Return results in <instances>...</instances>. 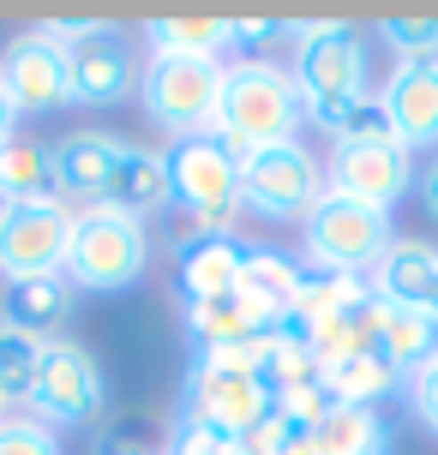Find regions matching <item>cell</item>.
<instances>
[{
  "label": "cell",
  "instance_id": "2e32d148",
  "mask_svg": "<svg viewBox=\"0 0 438 455\" xmlns=\"http://www.w3.org/2000/svg\"><path fill=\"white\" fill-rule=\"evenodd\" d=\"M367 288L385 299V306L433 312V299H438V246H426V240H396V246L378 258V270L367 275Z\"/></svg>",
  "mask_w": 438,
  "mask_h": 455
},
{
  "label": "cell",
  "instance_id": "9c48e42d",
  "mask_svg": "<svg viewBox=\"0 0 438 455\" xmlns=\"http://www.w3.org/2000/svg\"><path fill=\"white\" fill-rule=\"evenodd\" d=\"M67 246H72V204H61V198L12 204L0 222V275L6 282L67 275Z\"/></svg>",
  "mask_w": 438,
  "mask_h": 455
},
{
  "label": "cell",
  "instance_id": "d4e9b609",
  "mask_svg": "<svg viewBox=\"0 0 438 455\" xmlns=\"http://www.w3.org/2000/svg\"><path fill=\"white\" fill-rule=\"evenodd\" d=\"M258 378H264L271 395H282V389L312 384L324 371H319V360H312V347H306V336H300L295 323H277L271 336H258Z\"/></svg>",
  "mask_w": 438,
  "mask_h": 455
},
{
  "label": "cell",
  "instance_id": "f35d334b",
  "mask_svg": "<svg viewBox=\"0 0 438 455\" xmlns=\"http://www.w3.org/2000/svg\"><path fill=\"white\" fill-rule=\"evenodd\" d=\"M91 455H162V450H150V443H144V437H133V432H109Z\"/></svg>",
  "mask_w": 438,
  "mask_h": 455
},
{
  "label": "cell",
  "instance_id": "836d02e7",
  "mask_svg": "<svg viewBox=\"0 0 438 455\" xmlns=\"http://www.w3.org/2000/svg\"><path fill=\"white\" fill-rule=\"evenodd\" d=\"M0 455H61L43 419H0Z\"/></svg>",
  "mask_w": 438,
  "mask_h": 455
},
{
  "label": "cell",
  "instance_id": "8fae6325",
  "mask_svg": "<svg viewBox=\"0 0 438 455\" xmlns=\"http://www.w3.org/2000/svg\"><path fill=\"white\" fill-rule=\"evenodd\" d=\"M0 84H6V96H12L19 114H54L61 102H72L67 43H61L48 24L12 36L6 54H0Z\"/></svg>",
  "mask_w": 438,
  "mask_h": 455
},
{
  "label": "cell",
  "instance_id": "9a60e30c",
  "mask_svg": "<svg viewBox=\"0 0 438 455\" xmlns=\"http://www.w3.org/2000/svg\"><path fill=\"white\" fill-rule=\"evenodd\" d=\"M378 102L391 108L396 138L402 150L415 144H438V54H415V60H396Z\"/></svg>",
  "mask_w": 438,
  "mask_h": 455
},
{
  "label": "cell",
  "instance_id": "e0dca14e",
  "mask_svg": "<svg viewBox=\"0 0 438 455\" xmlns=\"http://www.w3.org/2000/svg\"><path fill=\"white\" fill-rule=\"evenodd\" d=\"M240 264H247V240H240V234L181 246V251H174V288H181V306L234 294V288H240Z\"/></svg>",
  "mask_w": 438,
  "mask_h": 455
},
{
  "label": "cell",
  "instance_id": "83f0119b",
  "mask_svg": "<svg viewBox=\"0 0 438 455\" xmlns=\"http://www.w3.org/2000/svg\"><path fill=\"white\" fill-rule=\"evenodd\" d=\"M324 378H330V389H337L343 408H378V402L402 384V371H396L378 347L361 354V360H348V365H337V371H324Z\"/></svg>",
  "mask_w": 438,
  "mask_h": 455
},
{
  "label": "cell",
  "instance_id": "60d3db41",
  "mask_svg": "<svg viewBox=\"0 0 438 455\" xmlns=\"http://www.w3.org/2000/svg\"><path fill=\"white\" fill-rule=\"evenodd\" d=\"M12 132H19V108H12V96L0 84V144H12Z\"/></svg>",
  "mask_w": 438,
  "mask_h": 455
},
{
  "label": "cell",
  "instance_id": "484cf974",
  "mask_svg": "<svg viewBox=\"0 0 438 455\" xmlns=\"http://www.w3.org/2000/svg\"><path fill=\"white\" fill-rule=\"evenodd\" d=\"M319 455H391V432L378 408H337L324 426H312Z\"/></svg>",
  "mask_w": 438,
  "mask_h": 455
},
{
  "label": "cell",
  "instance_id": "ee69618b",
  "mask_svg": "<svg viewBox=\"0 0 438 455\" xmlns=\"http://www.w3.org/2000/svg\"><path fill=\"white\" fill-rule=\"evenodd\" d=\"M6 210H12V204H6V198H0V222H6Z\"/></svg>",
  "mask_w": 438,
  "mask_h": 455
},
{
  "label": "cell",
  "instance_id": "8992f818",
  "mask_svg": "<svg viewBox=\"0 0 438 455\" xmlns=\"http://www.w3.org/2000/svg\"><path fill=\"white\" fill-rule=\"evenodd\" d=\"M324 198V162L300 144V138H282V144H264L240 162V204L264 216V222H306V210Z\"/></svg>",
  "mask_w": 438,
  "mask_h": 455
},
{
  "label": "cell",
  "instance_id": "277c9868",
  "mask_svg": "<svg viewBox=\"0 0 438 455\" xmlns=\"http://www.w3.org/2000/svg\"><path fill=\"white\" fill-rule=\"evenodd\" d=\"M300 228H306V264L324 270V275H372L378 258L396 246L385 210L337 198V192H324L319 204L306 210Z\"/></svg>",
  "mask_w": 438,
  "mask_h": 455
},
{
  "label": "cell",
  "instance_id": "52a82bcc",
  "mask_svg": "<svg viewBox=\"0 0 438 455\" xmlns=\"http://www.w3.org/2000/svg\"><path fill=\"white\" fill-rule=\"evenodd\" d=\"M295 91L300 102H361L372 91L367 43L348 24H300L295 30Z\"/></svg>",
  "mask_w": 438,
  "mask_h": 455
},
{
  "label": "cell",
  "instance_id": "44dd1931",
  "mask_svg": "<svg viewBox=\"0 0 438 455\" xmlns=\"http://www.w3.org/2000/svg\"><path fill=\"white\" fill-rule=\"evenodd\" d=\"M67 312H72L67 275H24V282H6V294H0V323L43 341H54V323H67Z\"/></svg>",
  "mask_w": 438,
  "mask_h": 455
},
{
  "label": "cell",
  "instance_id": "4fadbf2b",
  "mask_svg": "<svg viewBox=\"0 0 438 455\" xmlns=\"http://www.w3.org/2000/svg\"><path fill=\"white\" fill-rule=\"evenodd\" d=\"M415 186V156L402 144H378V150H354V144H337L330 162H324V192L337 198H354V204H372L391 216V204Z\"/></svg>",
  "mask_w": 438,
  "mask_h": 455
},
{
  "label": "cell",
  "instance_id": "7bdbcfd3",
  "mask_svg": "<svg viewBox=\"0 0 438 455\" xmlns=\"http://www.w3.org/2000/svg\"><path fill=\"white\" fill-rule=\"evenodd\" d=\"M223 455H240V443H223Z\"/></svg>",
  "mask_w": 438,
  "mask_h": 455
},
{
  "label": "cell",
  "instance_id": "7a4b0ae2",
  "mask_svg": "<svg viewBox=\"0 0 438 455\" xmlns=\"http://www.w3.org/2000/svg\"><path fill=\"white\" fill-rule=\"evenodd\" d=\"M264 336H271V330H264ZM271 408H277V395L258 378V341H247V347H210V354H199L192 371H186L181 413L199 419V426H210L216 437H229V443H240Z\"/></svg>",
  "mask_w": 438,
  "mask_h": 455
},
{
  "label": "cell",
  "instance_id": "ac0fdd59",
  "mask_svg": "<svg viewBox=\"0 0 438 455\" xmlns=\"http://www.w3.org/2000/svg\"><path fill=\"white\" fill-rule=\"evenodd\" d=\"M378 318H385V299L367 288L354 306H343L337 318L312 323V330H300V336H306V347H312L319 371H337V365H348V360H361V354L378 347Z\"/></svg>",
  "mask_w": 438,
  "mask_h": 455
},
{
  "label": "cell",
  "instance_id": "6da1fadb",
  "mask_svg": "<svg viewBox=\"0 0 438 455\" xmlns=\"http://www.w3.org/2000/svg\"><path fill=\"white\" fill-rule=\"evenodd\" d=\"M300 126V91L295 72L264 60V54H240L223 60V102H216V138L229 144L234 162H247L264 144L295 138Z\"/></svg>",
  "mask_w": 438,
  "mask_h": 455
},
{
  "label": "cell",
  "instance_id": "603a6c76",
  "mask_svg": "<svg viewBox=\"0 0 438 455\" xmlns=\"http://www.w3.org/2000/svg\"><path fill=\"white\" fill-rule=\"evenodd\" d=\"M378 354L409 378L438 354V312H409V306H385L378 318Z\"/></svg>",
  "mask_w": 438,
  "mask_h": 455
},
{
  "label": "cell",
  "instance_id": "d6a6232c",
  "mask_svg": "<svg viewBox=\"0 0 438 455\" xmlns=\"http://www.w3.org/2000/svg\"><path fill=\"white\" fill-rule=\"evenodd\" d=\"M378 36L391 48L396 60H415V54H438V19H385L378 24Z\"/></svg>",
  "mask_w": 438,
  "mask_h": 455
},
{
  "label": "cell",
  "instance_id": "8d00e7d4",
  "mask_svg": "<svg viewBox=\"0 0 438 455\" xmlns=\"http://www.w3.org/2000/svg\"><path fill=\"white\" fill-rule=\"evenodd\" d=\"M409 408H415V419L426 432H438V354L420 371H409Z\"/></svg>",
  "mask_w": 438,
  "mask_h": 455
},
{
  "label": "cell",
  "instance_id": "f1b7e54d",
  "mask_svg": "<svg viewBox=\"0 0 438 455\" xmlns=\"http://www.w3.org/2000/svg\"><path fill=\"white\" fill-rule=\"evenodd\" d=\"M367 294V275H324V270H306V282H300L295 294V330H312V323L337 318L343 306H354V299Z\"/></svg>",
  "mask_w": 438,
  "mask_h": 455
},
{
  "label": "cell",
  "instance_id": "d590c367",
  "mask_svg": "<svg viewBox=\"0 0 438 455\" xmlns=\"http://www.w3.org/2000/svg\"><path fill=\"white\" fill-rule=\"evenodd\" d=\"M295 432H300L295 419H282V413L271 408V413H264V419H258V426H253V432L240 437V455H282V450H288V437H295Z\"/></svg>",
  "mask_w": 438,
  "mask_h": 455
},
{
  "label": "cell",
  "instance_id": "5b68a950",
  "mask_svg": "<svg viewBox=\"0 0 438 455\" xmlns=\"http://www.w3.org/2000/svg\"><path fill=\"white\" fill-rule=\"evenodd\" d=\"M144 114L162 132L192 138L216 132V102H223V60H186V54H150L139 78Z\"/></svg>",
  "mask_w": 438,
  "mask_h": 455
},
{
  "label": "cell",
  "instance_id": "7c38bea8",
  "mask_svg": "<svg viewBox=\"0 0 438 455\" xmlns=\"http://www.w3.org/2000/svg\"><path fill=\"white\" fill-rule=\"evenodd\" d=\"M168 198L174 210H229L240 204V162L229 156V144L216 132H192V138H174L168 150Z\"/></svg>",
  "mask_w": 438,
  "mask_h": 455
},
{
  "label": "cell",
  "instance_id": "4316f807",
  "mask_svg": "<svg viewBox=\"0 0 438 455\" xmlns=\"http://www.w3.org/2000/svg\"><path fill=\"white\" fill-rule=\"evenodd\" d=\"M0 198L6 204H36V198H54V174H48V150L36 144H0Z\"/></svg>",
  "mask_w": 438,
  "mask_h": 455
},
{
  "label": "cell",
  "instance_id": "ffe728a7",
  "mask_svg": "<svg viewBox=\"0 0 438 455\" xmlns=\"http://www.w3.org/2000/svg\"><path fill=\"white\" fill-rule=\"evenodd\" d=\"M306 282V264H295L282 246H247V264H240V294L253 299L271 323L295 318V294Z\"/></svg>",
  "mask_w": 438,
  "mask_h": 455
},
{
  "label": "cell",
  "instance_id": "d6986e66",
  "mask_svg": "<svg viewBox=\"0 0 438 455\" xmlns=\"http://www.w3.org/2000/svg\"><path fill=\"white\" fill-rule=\"evenodd\" d=\"M264 330H277V323L264 318L240 288H234V294H216V299L186 306V336H192L199 354H210V347H247V341H258Z\"/></svg>",
  "mask_w": 438,
  "mask_h": 455
},
{
  "label": "cell",
  "instance_id": "e575fe53",
  "mask_svg": "<svg viewBox=\"0 0 438 455\" xmlns=\"http://www.w3.org/2000/svg\"><path fill=\"white\" fill-rule=\"evenodd\" d=\"M223 443H229V437H216L210 432V426H199V419H174V426H168V443H162V455H223Z\"/></svg>",
  "mask_w": 438,
  "mask_h": 455
},
{
  "label": "cell",
  "instance_id": "ba28073f",
  "mask_svg": "<svg viewBox=\"0 0 438 455\" xmlns=\"http://www.w3.org/2000/svg\"><path fill=\"white\" fill-rule=\"evenodd\" d=\"M102 402H109V389H102V371H96L91 347L54 336L43 347L36 384H30V395H24L30 419H43L48 432H54V426H91L96 413H102Z\"/></svg>",
  "mask_w": 438,
  "mask_h": 455
},
{
  "label": "cell",
  "instance_id": "3957f363",
  "mask_svg": "<svg viewBox=\"0 0 438 455\" xmlns=\"http://www.w3.org/2000/svg\"><path fill=\"white\" fill-rule=\"evenodd\" d=\"M150 264V228L139 216H120L109 204L72 210V246H67V282L91 294L133 288Z\"/></svg>",
  "mask_w": 438,
  "mask_h": 455
},
{
  "label": "cell",
  "instance_id": "ab89813d",
  "mask_svg": "<svg viewBox=\"0 0 438 455\" xmlns=\"http://www.w3.org/2000/svg\"><path fill=\"white\" fill-rule=\"evenodd\" d=\"M415 186H420V204H426V216H438V156L426 162V174H415Z\"/></svg>",
  "mask_w": 438,
  "mask_h": 455
},
{
  "label": "cell",
  "instance_id": "5bb4252c",
  "mask_svg": "<svg viewBox=\"0 0 438 455\" xmlns=\"http://www.w3.org/2000/svg\"><path fill=\"white\" fill-rule=\"evenodd\" d=\"M120 156H126V144L115 132H72L67 144H54V156H48V174H54V198L72 210L85 204H102V192L115 180Z\"/></svg>",
  "mask_w": 438,
  "mask_h": 455
},
{
  "label": "cell",
  "instance_id": "bcb514c9",
  "mask_svg": "<svg viewBox=\"0 0 438 455\" xmlns=\"http://www.w3.org/2000/svg\"><path fill=\"white\" fill-rule=\"evenodd\" d=\"M433 312H438V299H433Z\"/></svg>",
  "mask_w": 438,
  "mask_h": 455
},
{
  "label": "cell",
  "instance_id": "74e56055",
  "mask_svg": "<svg viewBox=\"0 0 438 455\" xmlns=\"http://www.w3.org/2000/svg\"><path fill=\"white\" fill-rule=\"evenodd\" d=\"M288 24H277V19H234V48H264L271 36H282Z\"/></svg>",
  "mask_w": 438,
  "mask_h": 455
},
{
  "label": "cell",
  "instance_id": "4dcf8cb0",
  "mask_svg": "<svg viewBox=\"0 0 438 455\" xmlns=\"http://www.w3.org/2000/svg\"><path fill=\"white\" fill-rule=\"evenodd\" d=\"M337 144H354V150H378V144H402V138H396L391 108H385L378 96H361V102L348 108V120H343V132H337Z\"/></svg>",
  "mask_w": 438,
  "mask_h": 455
},
{
  "label": "cell",
  "instance_id": "b9f144b4",
  "mask_svg": "<svg viewBox=\"0 0 438 455\" xmlns=\"http://www.w3.org/2000/svg\"><path fill=\"white\" fill-rule=\"evenodd\" d=\"M282 455H319V437H312L306 426H300V432L288 437V450H282Z\"/></svg>",
  "mask_w": 438,
  "mask_h": 455
},
{
  "label": "cell",
  "instance_id": "f546056e",
  "mask_svg": "<svg viewBox=\"0 0 438 455\" xmlns=\"http://www.w3.org/2000/svg\"><path fill=\"white\" fill-rule=\"evenodd\" d=\"M43 347H48L43 336H24V330H12V323H0V395H6V408L30 395L36 365H43Z\"/></svg>",
  "mask_w": 438,
  "mask_h": 455
},
{
  "label": "cell",
  "instance_id": "f6af8a7d",
  "mask_svg": "<svg viewBox=\"0 0 438 455\" xmlns=\"http://www.w3.org/2000/svg\"><path fill=\"white\" fill-rule=\"evenodd\" d=\"M0 419H6V395H0Z\"/></svg>",
  "mask_w": 438,
  "mask_h": 455
},
{
  "label": "cell",
  "instance_id": "cb8c5ba5",
  "mask_svg": "<svg viewBox=\"0 0 438 455\" xmlns=\"http://www.w3.org/2000/svg\"><path fill=\"white\" fill-rule=\"evenodd\" d=\"M150 54H186V60H223L234 48V19H150Z\"/></svg>",
  "mask_w": 438,
  "mask_h": 455
},
{
  "label": "cell",
  "instance_id": "30bf717a",
  "mask_svg": "<svg viewBox=\"0 0 438 455\" xmlns=\"http://www.w3.org/2000/svg\"><path fill=\"white\" fill-rule=\"evenodd\" d=\"M67 72H72V102L91 108H115L139 91L144 54L120 24H91L78 43H67Z\"/></svg>",
  "mask_w": 438,
  "mask_h": 455
},
{
  "label": "cell",
  "instance_id": "7402d4cb",
  "mask_svg": "<svg viewBox=\"0 0 438 455\" xmlns=\"http://www.w3.org/2000/svg\"><path fill=\"white\" fill-rule=\"evenodd\" d=\"M102 204L120 210V216H139V222L162 216V210L174 204V198H168V162H162L157 150H133V144H126V156H120Z\"/></svg>",
  "mask_w": 438,
  "mask_h": 455
},
{
  "label": "cell",
  "instance_id": "1f68e13d",
  "mask_svg": "<svg viewBox=\"0 0 438 455\" xmlns=\"http://www.w3.org/2000/svg\"><path fill=\"white\" fill-rule=\"evenodd\" d=\"M337 408H343V402H337L330 378H312V384H295V389H282V395H277V413H282V419H295V426H306V432L324 426Z\"/></svg>",
  "mask_w": 438,
  "mask_h": 455
}]
</instances>
